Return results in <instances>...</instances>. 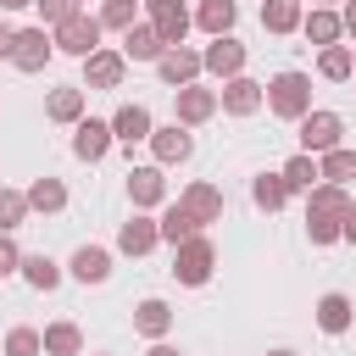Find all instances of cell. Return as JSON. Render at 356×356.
<instances>
[{"instance_id": "6da1fadb", "label": "cell", "mask_w": 356, "mask_h": 356, "mask_svg": "<svg viewBox=\"0 0 356 356\" xmlns=\"http://www.w3.org/2000/svg\"><path fill=\"white\" fill-rule=\"evenodd\" d=\"M278 117H289V122H300L306 111H312V78L306 72H278L273 83H267V95H261Z\"/></svg>"}, {"instance_id": "7a4b0ae2", "label": "cell", "mask_w": 356, "mask_h": 356, "mask_svg": "<svg viewBox=\"0 0 356 356\" xmlns=\"http://www.w3.org/2000/svg\"><path fill=\"white\" fill-rule=\"evenodd\" d=\"M178 256H172V278L178 284H206L211 278V267H217V245L211 239H200V234H189L184 245H172Z\"/></svg>"}, {"instance_id": "3957f363", "label": "cell", "mask_w": 356, "mask_h": 356, "mask_svg": "<svg viewBox=\"0 0 356 356\" xmlns=\"http://www.w3.org/2000/svg\"><path fill=\"white\" fill-rule=\"evenodd\" d=\"M50 44L56 50H67V56H95L100 50V17H67V22H56V33H50Z\"/></svg>"}, {"instance_id": "277c9868", "label": "cell", "mask_w": 356, "mask_h": 356, "mask_svg": "<svg viewBox=\"0 0 356 356\" xmlns=\"http://www.w3.org/2000/svg\"><path fill=\"white\" fill-rule=\"evenodd\" d=\"M339 134H345V122H339L334 111H306V117H300V150H306V156L334 150V145H339Z\"/></svg>"}, {"instance_id": "5b68a950", "label": "cell", "mask_w": 356, "mask_h": 356, "mask_svg": "<svg viewBox=\"0 0 356 356\" xmlns=\"http://www.w3.org/2000/svg\"><path fill=\"white\" fill-rule=\"evenodd\" d=\"M50 33L44 28H22L17 33V44H11V61H17V72H44V61H50Z\"/></svg>"}, {"instance_id": "8992f818", "label": "cell", "mask_w": 356, "mask_h": 356, "mask_svg": "<svg viewBox=\"0 0 356 356\" xmlns=\"http://www.w3.org/2000/svg\"><path fill=\"white\" fill-rule=\"evenodd\" d=\"M106 150H111V122L78 117V128H72V156H78V161H100Z\"/></svg>"}, {"instance_id": "52a82bcc", "label": "cell", "mask_w": 356, "mask_h": 356, "mask_svg": "<svg viewBox=\"0 0 356 356\" xmlns=\"http://www.w3.org/2000/svg\"><path fill=\"white\" fill-rule=\"evenodd\" d=\"M150 6V28L161 33V44H178L184 33H189V11H184V0H145Z\"/></svg>"}, {"instance_id": "ba28073f", "label": "cell", "mask_w": 356, "mask_h": 356, "mask_svg": "<svg viewBox=\"0 0 356 356\" xmlns=\"http://www.w3.org/2000/svg\"><path fill=\"white\" fill-rule=\"evenodd\" d=\"M178 206H184L195 222H217V217H222V189L200 178V184H189V189L178 195Z\"/></svg>"}, {"instance_id": "9c48e42d", "label": "cell", "mask_w": 356, "mask_h": 356, "mask_svg": "<svg viewBox=\"0 0 356 356\" xmlns=\"http://www.w3.org/2000/svg\"><path fill=\"white\" fill-rule=\"evenodd\" d=\"M200 67H206V72H217V78H234V72L245 67V44H239V39H228V33H217V44H206Z\"/></svg>"}, {"instance_id": "30bf717a", "label": "cell", "mask_w": 356, "mask_h": 356, "mask_svg": "<svg viewBox=\"0 0 356 356\" xmlns=\"http://www.w3.org/2000/svg\"><path fill=\"white\" fill-rule=\"evenodd\" d=\"M156 72H161L172 89H184V83H195L200 56H195V50H184V44H167V50H161V61H156Z\"/></svg>"}, {"instance_id": "8fae6325", "label": "cell", "mask_w": 356, "mask_h": 356, "mask_svg": "<svg viewBox=\"0 0 356 356\" xmlns=\"http://www.w3.org/2000/svg\"><path fill=\"white\" fill-rule=\"evenodd\" d=\"M217 100H222V111H228V117H250V111H261V83H250V78H239V72H234V78L222 83V95H217Z\"/></svg>"}, {"instance_id": "7c38bea8", "label": "cell", "mask_w": 356, "mask_h": 356, "mask_svg": "<svg viewBox=\"0 0 356 356\" xmlns=\"http://www.w3.org/2000/svg\"><path fill=\"white\" fill-rule=\"evenodd\" d=\"M72 278L78 284H106L111 278V250L106 245H78L72 250Z\"/></svg>"}, {"instance_id": "4fadbf2b", "label": "cell", "mask_w": 356, "mask_h": 356, "mask_svg": "<svg viewBox=\"0 0 356 356\" xmlns=\"http://www.w3.org/2000/svg\"><path fill=\"white\" fill-rule=\"evenodd\" d=\"M83 67H89V89H117L128 72V61L117 50H95V56H83Z\"/></svg>"}, {"instance_id": "5bb4252c", "label": "cell", "mask_w": 356, "mask_h": 356, "mask_svg": "<svg viewBox=\"0 0 356 356\" xmlns=\"http://www.w3.org/2000/svg\"><path fill=\"white\" fill-rule=\"evenodd\" d=\"M150 150H156V161L167 167V161H189V150H195V139L172 122V128H150Z\"/></svg>"}, {"instance_id": "9a60e30c", "label": "cell", "mask_w": 356, "mask_h": 356, "mask_svg": "<svg viewBox=\"0 0 356 356\" xmlns=\"http://www.w3.org/2000/svg\"><path fill=\"white\" fill-rule=\"evenodd\" d=\"M156 239H161V228H156L150 217H128V222L117 228V250H128V256H145V250H156Z\"/></svg>"}, {"instance_id": "2e32d148", "label": "cell", "mask_w": 356, "mask_h": 356, "mask_svg": "<svg viewBox=\"0 0 356 356\" xmlns=\"http://www.w3.org/2000/svg\"><path fill=\"white\" fill-rule=\"evenodd\" d=\"M161 50H167V44H161V33H156L150 22H139V28L128 22V39H122V56H128V61H161Z\"/></svg>"}, {"instance_id": "e0dca14e", "label": "cell", "mask_w": 356, "mask_h": 356, "mask_svg": "<svg viewBox=\"0 0 356 356\" xmlns=\"http://www.w3.org/2000/svg\"><path fill=\"white\" fill-rule=\"evenodd\" d=\"M111 139H122V145H134V139H150V111L134 100V106H117V117H111Z\"/></svg>"}, {"instance_id": "ac0fdd59", "label": "cell", "mask_w": 356, "mask_h": 356, "mask_svg": "<svg viewBox=\"0 0 356 356\" xmlns=\"http://www.w3.org/2000/svg\"><path fill=\"white\" fill-rule=\"evenodd\" d=\"M128 195H134V206H156V200L167 195L161 167H134V172H128Z\"/></svg>"}, {"instance_id": "d6986e66", "label": "cell", "mask_w": 356, "mask_h": 356, "mask_svg": "<svg viewBox=\"0 0 356 356\" xmlns=\"http://www.w3.org/2000/svg\"><path fill=\"white\" fill-rule=\"evenodd\" d=\"M211 111H217V95L211 89H195V83L178 89V122H206Z\"/></svg>"}, {"instance_id": "ffe728a7", "label": "cell", "mask_w": 356, "mask_h": 356, "mask_svg": "<svg viewBox=\"0 0 356 356\" xmlns=\"http://www.w3.org/2000/svg\"><path fill=\"white\" fill-rule=\"evenodd\" d=\"M134 328L150 334V339H161V334L172 328V306H167V300H139V306H134Z\"/></svg>"}, {"instance_id": "44dd1931", "label": "cell", "mask_w": 356, "mask_h": 356, "mask_svg": "<svg viewBox=\"0 0 356 356\" xmlns=\"http://www.w3.org/2000/svg\"><path fill=\"white\" fill-rule=\"evenodd\" d=\"M261 28L267 33H295L300 28V0H261Z\"/></svg>"}, {"instance_id": "7402d4cb", "label": "cell", "mask_w": 356, "mask_h": 356, "mask_svg": "<svg viewBox=\"0 0 356 356\" xmlns=\"http://www.w3.org/2000/svg\"><path fill=\"white\" fill-rule=\"evenodd\" d=\"M317 172H323V184H350V178H356V150H345V145L323 150Z\"/></svg>"}, {"instance_id": "603a6c76", "label": "cell", "mask_w": 356, "mask_h": 356, "mask_svg": "<svg viewBox=\"0 0 356 356\" xmlns=\"http://www.w3.org/2000/svg\"><path fill=\"white\" fill-rule=\"evenodd\" d=\"M250 200H256L261 211H278V206L289 200V184H284V172H261V178L250 184Z\"/></svg>"}, {"instance_id": "cb8c5ba5", "label": "cell", "mask_w": 356, "mask_h": 356, "mask_svg": "<svg viewBox=\"0 0 356 356\" xmlns=\"http://www.w3.org/2000/svg\"><path fill=\"white\" fill-rule=\"evenodd\" d=\"M306 195H312V211H323V217H345V211H350L345 184H312Z\"/></svg>"}, {"instance_id": "d4e9b609", "label": "cell", "mask_w": 356, "mask_h": 356, "mask_svg": "<svg viewBox=\"0 0 356 356\" xmlns=\"http://www.w3.org/2000/svg\"><path fill=\"white\" fill-rule=\"evenodd\" d=\"M317 328L323 334H345L350 328V300L345 295H323L317 300Z\"/></svg>"}, {"instance_id": "484cf974", "label": "cell", "mask_w": 356, "mask_h": 356, "mask_svg": "<svg viewBox=\"0 0 356 356\" xmlns=\"http://www.w3.org/2000/svg\"><path fill=\"white\" fill-rule=\"evenodd\" d=\"M39 339H44V356H78V350H83V334H78L72 323H50Z\"/></svg>"}, {"instance_id": "4316f807", "label": "cell", "mask_w": 356, "mask_h": 356, "mask_svg": "<svg viewBox=\"0 0 356 356\" xmlns=\"http://www.w3.org/2000/svg\"><path fill=\"white\" fill-rule=\"evenodd\" d=\"M234 17H239V11H234V0H200V11H195V22H200L211 39H217V33H228V28H234Z\"/></svg>"}, {"instance_id": "83f0119b", "label": "cell", "mask_w": 356, "mask_h": 356, "mask_svg": "<svg viewBox=\"0 0 356 356\" xmlns=\"http://www.w3.org/2000/svg\"><path fill=\"white\" fill-rule=\"evenodd\" d=\"M44 117H56V122H78V117H83V89H50Z\"/></svg>"}, {"instance_id": "f1b7e54d", "label": "cell", "mask_w": 356, "mask_h": 356, "mask_svg": "<svg viewBox=\"0 0 356 356\" xmlns=\"http://www.w3.org/2000/svg\"><path fill=\"white\" fill-rule=\"evenodd\" d=\"M61 206H67L61 178H33V189H28V211H61Z\"/></svg>"}, {"instance_id": "f546056e", "label": "cell", "mask_w": 356, "mask_h": 356, "mask_svg": "<svg viewBox=\"0 0 356 356\" xmlns=\"http://www.w3.org/2000/svg\"><path fill=\"white\" fill-rule=\"evenodd\" d=\"M17 273H22L33 289H56V284H61V267H56L44 250H39V256H22V267H17Z\"/></svg>"}, {"instance_id": "4dcf8cb0", "label": "cell", "mask_w": 356, "mask_h": 356, "mask_svg": "<svg viewBox=\"0 0 356 356\" xmlns=\"http://www.w3.org/2000/svg\"><path fill=\"white\" fill-rule=\"evenodd\" d=\"M300 28H306V39H312V44H334L345 22H339L334 11H312V17H300Z\"/></svg>"}, {"instance_id": "1f68e13d", "label": "cell", "mask_w": 356, "mask_h": 356, "mask_svg": "<svg viewBox=\"0 0 356 356\" xmlns=\"http://www.w3.org/2000/svg\"><path fill=\"white\" fill-rule=\"evenodd\" d=\"M156 228H161V239H167V245H184V239H189V234H195L200 222H195V217H189L184 206H167V217H161Z\"/></svg>"}, {"instance_id": "d6a6232c", "label": "cell", "mask_w": 356, "mask_h": 356, "mask_svg": "<svg viewBox=\"0 0 356 356\" xmlns=\"http://www.w3.org/2000/svg\"><path fill=\"white\" fill-rule=\"evenodd\" d=\"M317 178H323V172H317V161H312V156H306V150H300V156H289V161H284V184H289V189H312V184H317Z\"/></svg>"}, {"instance_id": "836d02e7", "label": "cell", "mask_w": 356, "mask_h": 356, "mask_svg": "<svg viewBox=\"0 0 356 356\" xmlns=\"http://www.w3.org/2000/svg\"><path fill=\"white\" fill-rule=\"evenodd\" d=\"M317 72H323V78H334V83H339V78H350V50H345V44H323Z\"/></svg>"}, {"instance_id": "e575fe53", "label": "cell", "mask_w": 356, "mask_h": 356, "mask_svg": "<svg viewBox=\"0 0 356 356\" xmlns=\"http://www.w3.org/2000/svg\"><path fill=\"white\" fill-rule=\"evenodd\" d=\"M22 217H28V195H17V189H0V234H11Z\"/></svg>"}, {"instance_id": "d590c367", "label": "cell", "mask_w": 356, "mask_h": 356, "mask_svg": "<svg viewBox=\"0 0 356 356\" xmlns=\"http://www.w3.org/2000/svg\"><path fill=\"white\" fill-rule=\"evenodd\" d=\"M39 350H44L39 328H11L6 334V356H39Z\"/></svg>"}, {"instance_id": "8d00e7d4", "label": "cell", "mask_w": 356, "mask_h": 356, "mask_svg": "<svg viewBox=\"0 0 356 356\" xmlns=\"http://www.w3.org/2000/svg\"><path fill=\"white\" fill-rule=\"evenodd\" d=\"M306 234H312V245H334V239H339V217L306 211Z\"/></svg>"}, {"instance_id": "74e56055", "label": "cell", "mask_w": 356, "mask_h": 356, "mask_svg": "<svg viewBox=\"0 0 356 356\" xmlns=\"http://www.w3.org/2000/svg\"><path fill=\"white\" fill-rule=\"evenodd\" d=\"M128 22H134V0H106L100 28H128Z\"/></svg>"}, {"instance_id": "f35d334b", "label": "cell", "mask_w": 356, "mask_h": 356, "mask_svg": "<svg viewBox=\"0 0 356 356\" xmlns=\"http://www.w3.org/2000/svg\"><path fill=\"white\" fill-rule=\"evenodd\" d=\"M39 11H44V22H67V17H78V0H33Z\"/></svg>"}, {"instance_id": "ab89813d", "label": "cell", "mask_w": 356, "mask_h": 356, "mask_svg": "<svg viewBox=\"0 0 356 356\" xmlns=\"http://www.w3.org/2000/svg\"><path fill=\"white\" fill-rule=\"evenodd\" d=\"M17 267H22V250L11 245V234H0V278H6V273H17Z\"/></svg>"}, {"instance_id": "60d3db41", "label": "cell", "mask_w": 356, "mask_h": 356, "mask_svg": "<svg viewBox=\"0 0 356 356\" xmlns=\"http://www.w3.org/2000/svg\"><path fill=\"white\" fill-rule=\"evenodd\" d=\"M339 239H350V245H356V200H350V211L339 217Z\"/></svg>"}, {"instance_id": "b9f144b4", "label": "cell", "mask_w": 356, "mask_h": 356, "mask_svg": "<svg viewBox=\"0 0 356 356\" xmlns=\"http://www.w3.org/2000/svg\"><path fill=\"white\" fill-rule=\"evenodd\" d=\"M11 44H17V28H6V22H0V56H11Z\"/></svg>"}, {"instance_id": "7bdbcfd3", "label": "cell", "mask_w": 356, "mask_h": 356, "mask_svg": "<svg viewBox=\"0 0 356 356\" xmlns=\"http://www.w3.org/2000/svg\"><path fill=\"white\" fill-rule=\"evenodd\" d=\"M145 356H184V350H178V345H161V339H156V345H150Z\"/></svg>"}, {"instance_id": "ee69618b", "label": "cell", "mask_w": 356, "mask_h": 356, "mask_svg": "<svg viewBox=\"0 0 356 356\" xmlns=\"http://www.w3.org/2000/svg\"><path fill=\"white\" fill-rule=\"evenodd\" d=\"M339 22H345V28H350V33H356V0H350V6H345V17H339Z\"/></svg>"}, {"instance_id": "f6af8a7d", "label": "cell", "mask_w": 356, "mask_h": 356, "mask_svg": "<svg viewBox=\"0 0 356 356\" xmlns=\"http://www.w3.org/2000/svg\"><path fill=\"white\" fill-rule=\"evenodd\" d=\"M22 6H33V0H0V11H22Z\"/></svg>"}, {"instance_id": "bcb514c9", "label": "cell", "mask_w": 356, "mask_h": 356, "mask_svg": "<svg viewBox=\"0 0 356 356\" xmlns=\"http://www.w3.org/2000/svg\"><path fill=\"white\" fill-rule=\"evenodd\" d=\"M267 356H295V350H267Z\"/></svg>"}, {"instance_id": "7dc6e473", "label": "cell", "mask_w": 356, "mask_h": 356, "mask_svg": "<svg viewBox=\"0 0 356 356\" xmlns=\"http://www.w3.org/2000/svg\"><path fill=\"white\" fill-rule=\"evenodd\" d=\"M350 72H356V56H350Z\"/></svg>"}]
</instances>
